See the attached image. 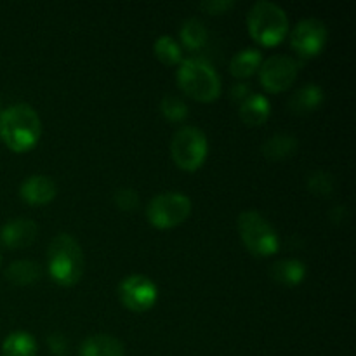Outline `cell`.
I'll list each match as a JSON object with an SVG mask.
<instances>
[{"label": "cell", "mask_w": 356, "mask_h": 356, "mask_svg": "<svg viewBox=\"0 0 356 356\" xmlns=\"http://www.w3.org/2000/svg\"><path fill=\"white\" fill-rule=\"evenodd\" d=\"M40 134V117L30 104L16 103L0 111V138L13 152L24 153L31 149Z\"/></svg>", "instance_id": "cell-1"}, {"label": "cell", "mask_w": 356, "mask_h": 356, "mask_svg": "<svg viewBox=\"0 0 356 356\" xmlns=\"http://www.w3.org/2000/svg\"><path fill=\"white\" fill-rule=\"evenodd\" d=\"M47 270L61 287L79 284L83 275V252L80 243L68 233H59L47 249Z\"/></svg>", "instance_id": "cell-2"}, {"label": "cell", "mask_w": 356, "mask_h": 356, "mask_svg": "<svg viewBox=\"0 0 356 356\" xmlns=\"http://www.w3.org/2000/svg\"><path fill=\"white\" fill-rule=\"evenodd\" d=\"M176 79L179 89L200 103H212L221 94V79L214 66L197 56H191L179 63Z\"/></svg>", "instance_id": "cell-3"}, {"label": "cell", "mask_w": 356, "mask_h": 356, "mask_svg": "<svg viewBox=\"0 0 356 356\" xmlns=\"http://www.w3.org/2000/svg\"><path fill=\"white\" fill-rule=\"evenodd\" d=\"M247 28L250 37L264 47L277 45L289 31L287 13L278 3L259 0L247 13Z\"/></svg>", "instance_id": "cell-4"}, {"label": "cell", "mask_w": 356, "mask_h": 356, "mask_svg": "<svg viewBox=\"0 0 356 356\" xmlns=\"http://www.w3.org/2000/svg\"><path fill=\"white\" fill-rule=\"evenodd\" d=\"M238 233L247 250L257 257H270L280 249L277 229L257 211H243L238 216Z\"/></svg>", "instance_id": "cell-5"}, {"label": "cell", "mask_w": 356, "mask_h": 356, "mask_svg": "<svg viewBox=\"0 0 356 356\" xmlns=\"http://www.w3.org/2000/svg\"><path fill=\"white\" fill-rule=\"evenodd\" d=\"M209 153L207 136L195 125L177 129L170 141V156L179 169L195 172L204 165Z\"/></svg>", "instance_id": "cell-6"}, {"label": "cell", "mask_w": 356, "mask_h": 356, "mask_svg": "<svg viewBox=\"0 0 356 356\" xmlns=\"http://www.w3.org/2000/svg\"><path fill=\"white\" fill-rule=\"evenodd\" d=\"M191 214V200L181 191H165L149 200L146 218L155 228L170 229L183 225Z\"/></svg>", "instance_id": "cell-7"}, {"label": "cell", "mask_w": 356, "mask_h": 356, "mask_svg": "<svg viewBox=\"0 0 356 356\" xmlns=\"http://www.w3.org/2000/svg\"><path fill=\"white\" fill-rule=\"evenodd\" d=\"M118 299L131 312H148L159 301V289L146 275H129L118 284Z\"/></svg>", "instance_id": "cell-8"}, {"label": "cell", "mask_w": 356, "mask_h": 356, "mask_svg": "<svg viewBox=\"0 0 356 356\" xmlns=\"http://www.w3.org/2000/svg\"><path fill=\"white\" fill-rule=\"evenodd\" d=\"M299 63L285 54H275L259 66V82L268 92H284L298 79Z\"/></svg>", "instance_id": "cell-9"}, {"label": "cell", "mask_w": 356, "mask_h": 356, "mask_svg": "<svg viewBox=\"0 0 356 356\" xmlns=\"http://www.w3.org/2000/svg\"><path fill=\"white\" fill-rule=\"evenodd\" d=\"M327 24L316 17L301 19L291 31V45L301 58H313L323 51L327 44Z\"/></svg>", "instance_id": "cell-10"}, {"label": "cell", "mask_w": 356, "mask_h": 356, "mask_svg": "<svg viewBox=\"0 0 356 356\" xmlns=\"http://www.w3.org/2000/svg\"><path fill=\"white\" fill-rule=\"evenodd\" d=\"M37 233V222L28 218H16L3 225L0 232V242L9 249H23L35 242Z\"/></svg>", "instance_id": "cell-11"}, {"label": "cell", "mask_w": 356, "mask_h": 356, "mask_svg": "<svg viewBox=\"0 0 356 356\" xmlns=\"http://www.w3.org/2000/svg\"><path fill=\"white\" fill-rule=\"evenodd\" d=\"M19 195L26 204L31 205H45L52 202L58 195L56 181L49 176L35 174L26 177L19 186Z\"/></svg>", "instance_id": "cell-12"}, {"label": "cell", "mask_w": 356, "mask_h": 356, "mask_svg": "<svg viewBox=\"0 0 356 356\" xmlns=\"http://www.w3.org/2000/svg\"><path fill=\"white\" fill-rule=\"evenodd\" d=\"M238 113L243 124L250 125V127L263 125L271 113L270 99L264 94L252 92L238 104Z\"/></svg>", "instance_id": "cell-13"}, {"label": "cell", "mask_w": 356, "mask_h": 356, "mask_svg": "<svg viewBox=\"0 0 356 356\" xmlns=\"http://www.w3.org/2000/svg\"><path fill=\"white\" fill-rule=\"evenodd\" d=\"M80 356H125L122 341L108 334H94L86 337L79 348Z\"/></svg>", "instance_id": "cell-14"}, {"label": "cell", "mask_w": 356, "mask_h": 356, "mask_svg": "<svg viewBox=\"0 0 356 356\" xmlns=\"http://www.w3.org/2000/svg\"><path fill=\"white\" fill-rule=\"evenodd\" d=\"M325 99L323 89L316 83H306L301 89L296 90L289 99L287 106L296 115H308L312 111L318 110L320 104Z\"/></svg>", "instance_id": "cell-15"}, {"label": "cell", "mask_w": 356, "mask_h": 356, "mask_svg": "<svg viewBox=\"0 0 356 356\" xmlns=\"http://www.w3.org/2000/svg\"><path fill=\"white\" fill-rule=\"evenodd\" d=\"M270 275L277 284L284 287H298L305 282L308 270H306V264L299 259H282L273 263V266L270 268Z\"/></svg>", "instance_id": "cell-16"}, {"label": "cell", "mask_w": 356, "mask_h": 356, "mask_svg": "<svg viewBox=\"0 0 356 356\" xmlns=\"http://www.w3.org/2000/svg\"><path fill=\"white\" fill-rule=\"evenodd\" d=\"M261 63H263L261 51L252 47L242 49L229 61V73L235 79H249V76H252L259 70Z\"/></svg>", "instance_id": "cell-17"}, {"label": "cell", "mask_w": 356, "mask_h": 356, "mask_svg": "<svg viewBox=\"0 0 356 356\" xmlns=\"http://www.w3.org/2000/svg\"><path fill=\"white\" fill-rule=\"evenodd\" d=\"M298 139L291 134H275L268 138L261 146V152L268 160L291 159L298 152Z\"/></svg>", "instance_id": "cell-18"}, {"label": "cell", "mask_w": 356, "mask_h": 356, "mask_svg": "<svg viewBox=\"0 0 356 356\" xmlns=\"http://www.w3.org/2000/svg\"><path fill=\"white\" fill-rule=\"evenodd\" d=\"M42 268L40 264L30 259L14 261L7 266L6 278L14 285H30L33 282L40 280Z\"/></svg>", "instance_id": "cell-19"}, {"label": "cell", "mask_w": 356, "mask_h": 356, "mask_svg": "<svg viewBox=\"0 0 356 356\" xmlns=\"http://www.w3.org/2000/svg\"><path fill=\"white\" fill-rule=\"evenodd\" d=\"M2 353L3 356H35L37 355V341L30 332L16 330L3 339Z\"/></svg>", "instance_id": "cell-20"}, {"label": "cell", "mask_w": 356, "mask_h": 356, "mask_svg": "<svg viewBox=\"0 0 356 356\" xmlns=\"http://www.w3.org/2000/svg\"><path fill=\"white\" fill-rule=\"evenodd\" d=\"M179 38L188 51H200L207 44V28L198 17H188L179 30Z\"/></svg>", "instance_id": "cell-21"}, {"label": "cell", "mask_w": 356, "mask_h": 356, "mask_svg": "<svg viewBox=\"0 0 356 356\" xmlns=\"http://www.w3.org/2000/svg\"><path fill=\"white\" fill-rule=\"evenodd\" d=\"M153 51H155L156 59L167 66H174L177 65V63L183 61L181 45L177 44L176 38L170 37V35H162V37L156 38L155 45H153Z\"/></svg>", "instance_id": "cell-22"}, {"label": "cell", "mask_w": 356, "mask_h": 356, "mask_svg": "<svg viewBox=\"0 0 356 356\" xmlns=\"http://www.w3.org/2000/svg\"><path fill=\"white\" fill-rule=\"evenodd\" d=\"M160 111L163 117L170 122H183L188 117V104L184 103L183 97L167 94L160 101Z\"/></svg>", "instance_id": "cell-23"}, {"label": "cell", "mask_w": 356, "mask_h": 356, "mask_svg": "<svg viewBox=\"0 0 356 356\" xmlns=\"http://www.w3.org/2000/svg\"><path fill=\"white\" fill-rule=\"evenodd\" d=\"M306 184H308V190L316 197H330L336 188V181L325 170H315L309 174Z\"/></svg>", "instance_id": "cell-24"}, {"label": "cell", "mask_w": 356, "mask_h": 356, "mask_svg": "<svg viewBox=\"0 0 356 356\" xmlns=\"http://www.w3.org/2000/svg\"><path fill=\"white\" fill-rule=\"evenodd\" d=\"M113 200L117 204V207L125 212H132L139 207V195L132 188H122V190H118L115 193Z\"/></svg>", "instance_id": "cell-25"}, {"label": "cell", "mask_w": 356, "mask_h": 356, "mask_svg": "<svg viewBox=\"0 0 356 356\" xmlns=\"http://www.w3.org/2000/svg\"><path fill=\"white\" fill-rule=\"evenodd\" d=\"M200 7L202 10H205L207 14H222L226 13V10L233 9L235 7V2L233 0H205V2H200Z\"/></svg>", "instance_id": "cell-26"}, {"label": "cell", "mask_w": 356, "mask_h": 356, "mask_svg": "<svg viewBox=\"0 0 356 356\" xmlns=\"http://www.w3.org/2000/svg\"><path fill=\"white\" fill-rule=\"evenodd\" d=\"M47 344H49V350L52 351L56 356H66L68 355V341H66L65 336H61L59 332L51 334L47 337Z\"/></svg>", "instance_id": "cell-27"}, {"label": "cell", "mask_w": 356, "mask_h": 356, "mask_svg": "<svg viewBox=\"0 0 356 356\" xmlns=\"http://www.w3.org/2000/svg\"><path fill=\"white\" fill-rule=\"evenodd\" d=\"M250 94H252V90H250V87L243 82L235 83V86H232V89H229V97H232L233 101H236L238 104L242 103L247 96H250Z\"/></svg>", "instance_id": "cell-28"}, {"label": "cell", "mask_w": 356, "mask_h": 356, "mask_svg": "<svg viewBox=\"0 0 356 356\" xmlns=\"http://www.w3.org/2000/svg\"><path fill=\"white\" fill-rule=\"evenodd\" d=\"M329 218L332 219L334 222H337V225H339V222H343V221H346V219H348L346 207H343V205H337V207H334L332 211H330Z\"/></svg>", "instance_id": "cell-29"}]
</instances>
